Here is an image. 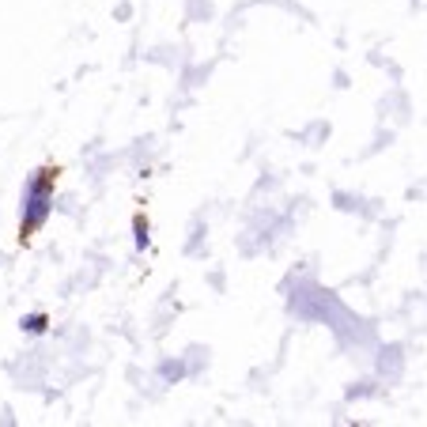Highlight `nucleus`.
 <instances>
[{
    "mask_svg": "<svg viewBox=\"0 0 427 427\" xmlns=\"http://www.w3.org/2000/svg\"><path fill=\"white\" fill-rule=\"evenodd\" d=\"M46 216V182H30V220L27 227H38Z\"/></svg>",
    "mask_w": 427,
    "mask_h": 427,
    "instance_id": "obj_1",
    "label": "nucleus"
}]
</instances>
